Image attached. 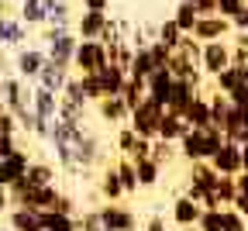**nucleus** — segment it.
<instances>
[{"label":"nucleus","instance_id":"nucleus-15","mask_svg":"<svg viewBox=\"0 0 248 231\" xmlns=\"http://www.w3.org/2000/svg\"><path fill=\"white\" fill-rule=\"evenodd\" d=\"M28 162H31V155H28V152H21V148H14L11 155L0 159V186H14V183L24 176Z\"/></svg>","mask_w":248,"mask_h":231},{"label":"nucleus","instance_id":"nucleus-5","mask_svg":"<svg viewBox=\"0 0 248 231\" xmlns=\"http://www.w3.org/2000/svg\"><path fill=\"white\" fill-rule=\"evenodd\" d=\"M107 66V45L100 38H79L76 42V52H73V69L83 76V73H97Z\"/></svg>","mask_w":248,"mask_h":231},{"label":"nucleus","instance_id":"nucleus-21","mask_svg":"<svg viewBox=\"0 0 248 231\" xmlns=\"http://www.w3.org/2000/svg\"><path fill=\"white\" fill-rule=\"evenodd\" d=\"M200 204L197 200H190V197H176V204H172V221L179 224V228H197V217H200Z\"/></svg>","mask_w":248,"mask_h":231},{"label":"nucleus","instance_id":"nucleus-11","mask_svg":"<svg viewBox=\"0 0 248 231\" xmlns=\"http://www.w3.org/2000/svg\"><path fill=\"white\" fill-rule=\"evenodd\" d=\"M73 76V66H66V62H55V59H45V66H42V73H38V86H45V90H52V93H62V86H66V80Z\"/></svg>","mask_w":248,"mask_h":231},{"label":"nucleus","instance_id":"nucleus-54","mask_svg":"<svg viewBox=\"0 0 248 231\" xmlns=\"http://www.w3.org/2000/svg\"><path fill=\"white\" fill-rule=\"evenodd\" d=\"M231 207H234V211H238L241 217H248V193H238L234 200H231Z\"/></svg>","mask_w":248,"mask_h":231},{"label":"nucleus","instance_id":"nucleus-52","mask_svg":"<svg viewBox=\"0 0 248 231\" xmlns=\"http://www.w3.org/2000/svg\"><path fill=\"white\" fill-rule=\"evenodd\" d=\"M231 28H234V31H248V7H241V11L231 17Z\"/></svg>","mask_w":248,"mask_h":231},{"label":"nucleus","instance_id":"nucleus-45","mask_svg":"<svg viewBox=\"0 0 248 231\" xmlns=\"http://www.w3.org/2000/svg\"><path fill=\"white\" fill-rule=\"evenodd\" d=\"M148 52H152V69H169V49L162 42H148Z\"/></svg>","mask_w":248,"mask_h":231},{"label":"nucleus","instance_id":"nucleus-39","mask_svg":"<svg viewBox=\"0 0 248 231\" xmlns=\"http://www.w3.org/2000/svg\"><path fill=\"white\" fill-rule=\"evenodd\" d=\"M214 197L221 200V207H231V200L238 197V183H234V176H217V183H214Z\"/></svg>","mask_w":248,"mask_h":231},{"label":"nucleus","instance_id":"nucleus-55","mask_svg":"<svg viewBox=\"0 0 248 231\" xmlns=\"http://www.w3.org/2000/svg\"><path fill=\"white\" fill-rule=\"evenodd\" d=\"M83 11H110V0H83Z\"/></svg>","mask_w":248,"mask_h":231},{"label":"nucleus","instance_id":"nucleus-47","mask_svg":"<svg viewBox=\"0 0 248 231\" xmlns=\"http://www.w3.org/2000/svg\"><path fill=\"white\" fill-rule=\"evenodd\" d=\"M52 211H62V214H73V217H79L76 197H69V193H59V200H55V207H52Z\"/></svg>","mask_w":248,"mask_h":231},{"label":"nucleus","instance_id":"nucleus-35","mask_svg":"<svg viewBox=\"0 0 248 231\" xmlns=\"http://www.w3.org/2000/svg\"><path fill=\"white\" fill-rule=\"evenodd\" d=\"M155 69H152V52H148V45L145 49H135V55H131V62H128V76H141V80H148Z\"/></svg>","mask_w":248,"mask_h":231},{"label":"nucleus","instance_id":"nucleus-43","mask_svg":"<svg viewBox=\"0 0 248 231\" xmlns=\"http://www.w3.org/2000/svg\"><path fill=\"white\" fill-rule=\"evenodd\" d=\"M197 231H221V207H203L197 217Z\"/></svg>","mask_w":248,"mask_h":231},{"label":"nucleus","instance_id":"nucleus-7","mask_svg":"<svg viewBox=\"0 0 248 231\" xmlns=\"http://www.w3.org/2000/svg\"><path fill=\"white\" fill-rule=\"evenodd\" d=\"M217 173L210 162H190V183H186V197H190V200H197V204H203V197L214 190V183H217Z\"/></svg>","mask_w":248,"mask_h":231},{"label":"nucleus","instance_id":"nucleus-48","mask_svg":"<svg viewBox=\"0 0 248 231\" xmlns=\"http://www.w3.org/2000/svg\"><path fill=\"white\" fill-rule=\"evenodd\" d=\"M228 100L238 107V111H248V83H241V86H234L231 93H228Z\"/></svg>","mask_w":248,"mask_h":231},{"label":"nucleus","instance_id":"nucleus-58","mask_svg":"<svg viewBox=\"0 0 248 231\" xmlns=\"http://www.w3.org/2000/svg\"><path fill=\"white\" fill-rule=\"evenodd\" d=\"M11 207V193H7V186H0V214H4Z\"/></svg>","mask_w":248,"mask_h":231},{"label":"nucleus","instance_id":"nucleus-25","mask_svg":"<svg viewBox=\"0 0 248 231\" xmlns=\"http://www.w3.org/2000/svg\"><path fill=\"white\" fill-rule=\"evenodd\" d=\"M207 104H210V128H228V117H231V100H228V93L221 90H214L207 97Z\"/></svg>","mask_w":248,"mask_h":231},{"label":"nucleus","instance_id":"nucleus-44","mask_svg":"<svg viewBox=\"0 0 248 231\" xmlns=\"http://www.w3.org/2000/svg\"><path fill=\"white\" fill-rule=\"evenodd\" d=\"M76 76H79V73H76ZM79 83H83V93H86V104H97L100 97H104V90H100V83H97V73H83Z\"/></svg>","mask_w":248,"mask_h":231},{"label":"nucleus","instance_id":"nucleus-31","mask_svg":"<svg viewBox=\"0 0 248 231\" xmlns=\"http://www.w3.org/2000/svg\"><path fill=\"white\" fill-rule=\"evenodd\" d=\"M114 169H117V176H121V186H124V197H135L141 186H138V173H135V162L128 159V155H121L117 162H114Z\"/></svg>","mask_w":248,"mask_h":231},{"label":"nucleus","instance_id":"nucleus-53","mask_svg":"<svg viewBox=\"0 0 248 231\" xmlns=\"http://www.w3.org/2000/svg\"><path fill=\"white\" fill-rule=\"evenodd\" d=\"M14 148H17V138H14V135H0V159L11 155Z\"/></svg>","mask_w":248,"mask_h":231},{"label":"nucleus","instance_id":"nucleus-16","mask_svg":"<svg viewBox=\"0 0 248 231\" xmlns=\"http://www.w3.org/2000/svg\"><path fill=\"white\" fill-rule=\"evenodd\" d=\"M31 107H35V114L42 117V121H55L59 117V93H52V90H45V86H38V83H31Z\"/></svg>","mask_w":248,"mask_h":231},{"label":"nucleus","instance_id":"nucleus-20","mask_svg":"<svg viewBox=\"0 0 248 231\" xmlns=\"http://www.w3.org/2000/svg\"><path fill=\"white\" fill-rule=\"evenodd\" d=\"M21 180H24L28 186H48V183H55V180H59V173H55V166H52V162H42V159H31Z\"/></svg>","mask_w":248,"mask_h":231},{"label":"nucleus","instance_id":"nucleus-28","mask_svg":"<svg viewBox=\"0 0 248 231\" xmlns=\"http://www.w3.org/2000/svg\"><path fill=\"white\" fill-rule=\"evenodd\" d=\"M135 173H138V186H141V190L159 186V180H162V166H159L152 155H145V159L135 162Z\"/></svg>","mask_w":248,"mask_h":231},{"label":"nucleus","instance_id":"nucleus-64","mask_svg":"<svg viewBox=\"0 0 248 231\" xmlns=\"http://www.w3.org/2000/svg\"><path fill=\"white\" fill-rule=\"evenodd\" d=\"M38 231H42V228H38Z\"/></svg>","mask_w":248,"mask_h":231},{"label":"nucleus","instance_id":"nucleus-57","mask_svg":"<svg viewBox=\"0 0 248 231\" xmlns=\"http://www.w3.org/2000/svg\"><path fill=\"white\" fill-rule=\"evenodd\" d=\"M234 183H238V193H248V169H241L234 176Z\"/></svg>","mask_w":248,"mask_h":231},{"label":"nucleus","instance_id":"nucleus-40","mask_svg":"<svg viewBox=\"0 0 248 231\" xmlns=\"http://www.w3.org/2000/svg\"><path fill=\"white\" fill-rule=\"evenodd\" d=\"M179 152H176V142H166V138H159L155 135L152 138V159L159 162V166H166V162H172Z\"/></svg>","mask_w":248,"mask_h":231},{"label":"nucleus","instance_id":"nucleus-18","mask_svg":"<svg viewBox=\"0 0 248 231\" xmlns=\"http://www.w3.org/2000/svg\"><path fill=\"white\" fill-rule=\"evenodd\" d=\"M169 93H172V73L169 69H155L148 80H145V97H152L155 104H169Z\"/></svg>","mask_w":248,"mask_h":231},{"label":"nucleus","instance_id":"nucleus-33","mask_svg":"<svg viewBox=\"0 0 248 231\" xmlns=\"http://www.w3.org/2000/svg\"><path fill=\"white\" fill-rule=\"evenodd\" d=\"M183 117H186V124H190V128H210V104H207V97L200 93L197 100L186 107Z\"/></svg>","mask_w":248,"mask_h":231},{"label":"nucleus","instance_id":"nucleus-9","mask_svg":"<svg viewBox=\"0 0 248 231\" xmlns=\"http://www.w3.org/2000/svg\"><path fill=\"white\" fill-rule=\"evenodd\" d=\"M97 214H100V221H104L110 231H131V228L138 224L135 211H131V207H124L121 200H104V204L97 207Z\"/></svg>","mask_w":248,"mask_h":231},{"label":"nucleus","instance_id":"nucleus-34","mask_svg":"<svg viewBox=\"0 0 248 231\" xmlns=\"http://www.w3.org/2000/svg\"><path fill=\"white\" fill-rule=\"evenodd\" d=\"M86 111H90V104L69 100V97H62V93H59V117H62V121H76V124H86Z\"/></svg>","mask_w":248,"mask_h":231},{"label":"nucleus","instance_id":"nucleus-26","mask_svg":"<svg viewBox=\"0 0 248 231\" xmlns=\"http://www.w3.org/2000/svg\"><path fill=\"white\" fill-rule=\"evenodd\" d=\"M45 11H48V0H17V17L28 28H42L45 24Z\"/></svg>","mask_w":248,"mask_h":231},{"label":"nucleus","instance_id":"nucleus-49","mask_svg":"<svg viewBox=\"0 0 248 231\" xmlns=\"http://www.w3.org/2000/svg\"><path fill=\"white\" fill-rule=\"evenodd\" d=\"M241 7H245V0H217V14H221V17H228V21H231V17L241 11Z\"/></svg>","mask_w":248,"mask_h":231},{"label":"nucleus","instance_id":"nucleus-62","mask_svg":"<svg viewBox=\"0 0 248 231\" xmlns=\"http://www.w3.org/2000/svg\"><path fill=\"white\" fill-rule=\"evenodd\" d=\"M131 231H141V228H138V224H135V228H131Z\"/></svg>","mask_w":248,"mask_h":231},{"label":"nucleus","instance_id":"nucleus-4","mask_svg":"<svg viewBox=\"0 0 248 231\" xmlns=\"http://www.w3.org/2000/svg\"><path fill=\"white\" fill-rule=\"evenodd\" d=\"M162 114H166L162 104H155L152 97H141L138 107L128 114V124H131V131H135L138 138H155V135H159V121H162Z\"/></svg>","mask_w":248,"mask_h":231},{"label":"nucleus","instance_id":"nucleus-61","mask_svg":"<svg viewBox=\"0 0 248 231\" xmlns=\"http://www.w3.org/2000/svg\"><path fill=\"white\" fill-rule=\"evenodd\" d=\"M179 231H197V228H179Z\"/></svg>","mask_w":248,"mask_h":231},{"label":"nucleus","instance_id":"nucleus-60","mask_svg":"<svg viewBox=\"0 0 248 231\" xmlns=\"http://www.w3.org/2000/svg\"><path fill=\"white\" fill-rule=\"evenodd\" d=\"M4 111H7V107H4V97H0V114H4Z\"/></svg>","mask_w":248,"mask_h":231},{"label":"nucleus","instance_id":"nucleus-12","mask_svg":"<svg viewBox=\"0 0 248 231\" xmlns=\"http://www.w3.org/2000/svg\"><path fill=\"white\" fill-rule=\"evenodd\" d=\"M197 97H200V83H193V80H172V93H169L166 111H172V114H186V107H190Z\"/></svg>","mask_w":248,"mask_h":231},{"label":"nucleus","instance_id":"nucleus-29","mask_svg":"<svg viewBox=\"0 0 248 231\" xmlns=\"http://www.w3.org/2000/svg\"><path fill=\"white\" fill-rule=\"evenodd\" d=\"M97 190H100L104 200H124V186H121V176H117V169H114V162H110V166H104Z\"/></svg>","mask_w":248,"mask_h":231},{"label":"nucleus","instance_id":"nucleus-46","mask_svg":"<svg viewBox=\"0 0 248 231\" xmlns=\"http://www.w3.org/2000/svg\"><path fill=\"white\" fill-rule=\"evenodd\" d=\"M79 231H110V228L100 221L97 207H93V211H83V214H79Z\"/></svg>","mask_w":248,"mask_h":231},{"label":"nucleus","instance_id":"nucleus-37","mask_svg":"<svg viewBox=\"0 0 248 231\" xmlns=\"http://www.w3.org/2000/svg\"><path fill=\"white\" fill-rule=\"evenodd\" d=\"M172 21L179 24V31H183V35H193V28H197L200 14H197V7H190V4H183V0H179V7L172 11Z\"/></svg>","mask_w":248,"mask_h":231},{"label":"nucleus","instance_id":"nucleus-42","mask_svg":"<svg viewBox=\"0 0 248 231\" xmlns=\"http://www.w3.org/2000/svg\"><path fill=\"white\" fill-rule=\"evenodd\" d=\"M135 142H138V135L131 131V124H121V128H117V135H114V148H117L121 155H128V152L135 148Z\"/></svg>","mask_w":248,"mask_h":231},{"label":"nucleus","instance_id":"nucleus-56","mask_svg":"<svg viewBox=\"0 0 248 231\" xmlns=\"http://www.w3.org/2000/svg\"><path fill=\"white\" fill-rule=\"evenodd\" d=\"M17 14V0H0V17H14Z\"/></svg>","mask_w":248,"mask_h":231},{"label":"nucleus","instance_id":"nucleus-51","mask_svg":"<svg viewBox=\"0 0 248 231\" xmlns=\"http://www.w3.org/2000/svg\"><path fill=\"white\" fill-rule=\"evenodd\" d=\"M183 4L197 7V14H200V17H203V14H217V0H183Z\"/></svg>","mask_w":248,"mask_h":231},{"label":"nucleus","instance_id":"nucleus-23","mask_svg":"<svg viewBox=\"0 0 248 231\" xmlns=\"http://www.w3.org/2000/svg\"><path fill=\"white\" fill-rule=\"evenodd\" d=\"M124 80H128V69H121V66H114V62H107L104 69H97V83H100L104 97H110V93H121Z\"/></svg>","mask_w":248,"mask_h":231},{"label":"nucleus","instance_id":"nucleus-36","mask_svg":"<svg viewBox=\"0 0 248 231\" xmlns=\"http://www.w3.org/2000/svg\"><path fill=\"white\" fill-rule=\"evenodd\" d=\"M155 42H162L169 52L172 49H179V42H183V31H179V24L169 17V21H162L159 28H155Z\"/></svg>","mask_w":248,"mask_h":231},{"label":"nucleus","instance_id":"nucleus-8","mask_svg":"<svg viewBox=\"0 0 248 231\" xmlns=\"http://www.w3.org/2000/svg\"><path fill=\"white\" fill-rule=\"evenodd\" d=\"M45 49H35V45H21L17 55H14V73L28 83H35L38 73H42V66H45Z\"/></svg>","mask_w":248,"mask_h":231},{"label":"nucleus","instance_id":"nucleus-50","mask_svg":"<svg viewBox=\"0 0 248 231\" xmlns=\"http://www.w3.org/2000/svg\"><path fill=\"white\" fill-rule=\"evenodd\" d=\"M145 155H152V138H138V142H135V148L128 152V159H131V162H138V159H145Z\"/></svg>","mask_w":248,"mask_h":231},{"label":"nucleus","instance_id":"nucleus-63","mask_svg":"<svg viewBox=\"0 0 248 231\" xmlns=\"http://www.w3.org/2000/svg\"><path fill=\"white\" fill-rule=\"evenodd\" d=\"M4 231H14V228H4Z\"/></svg>","mask_w":248,"mask_h":231},{"label":"nucleus","instance_id":"nucleus-13","mask_svg":"<svg viewBox=\"0 0 248 231\" xmlns=\"http://www.w3.org/2000/svg\"><path fill=\"white\" fill-rule=\"evenodd\" d=\"M93 107H97V114H100V121L104 124H128V104H124V97L121 93H110V97H100V100L97 104H93Z\"/></svg>","mask_w":248,"mask_h":231},{"label":"nucleus","instance_id":"nucleus-19","mask_svg":"<svg viewBox=\"0 0 248 231\" xmlns=\"http://www.w3.org/2000/svg\"><path fill=\"white\" fill-rule=\"evenodd\" d=\"M107 17H110L107 11H83L76 17V38H100Z\"/></svg>","mask_w":248,"mask_h":231},{"label":"nucleus","instance_id":"nucleus-24","mask_svg":"<svg viewBox=\"0 0 248 231\" xmlns=\"http://www.w3.org/2000/svg\"><path fill=\"white\" fill-rule=\"evenodd\" d=\"M38 224H42V231H79V217L62 214V211H42Z\"/></svg>","mask_w":248,"mask_h":231},{"label":"nucleus","instance_id":"nucleus-1","mask_svg":"<svg viewBox=\"0 0 248 231\" xmlns=\"http://www.w3.org/2000/svg\"><path fill=\"white\" fill-rule=\"evenodd\" d=\"M224 142V131L221 128H186V135L176 142V152L186 162H207Z\"/></svg>","mask_w":248,"mask_h":231},{"label":"nucleus","instance_id":"nucleus-38","mask_svg":"<svg viewBox=\"0 0 248 231\" xmlns=\"http://www.w3.org/2000/svg\"><path fill=\"white\" fill-rule=\"evenodd\" d=\"M121 97H124V104H128V111H135L138 100L145 97V80H141V76H128V80H124V86H121Z\"/></svg>","mask_w":248,"mask_h":231},{"label":"nucleus","instance_id":"nucleus-22","mask_svg":"<svg viewBox=\"0 0 248 231\" xmlns=\"http://www.w3.org/2000/svg\"><path fill=\"white\" fill-rule=\"evenodd\" d=\"M169 73H172V80H193V83H203L200 66H197L193 59L179 55V52H172V55H169Z\"/></svg>","mask_w":248,"mask_h":231},{"label":"nucleus","instance_id":"nucleus-32","mask_svg":"<svg viewBox=\"0 0 248 231\" xmlns=\"http://www.w3.org/2000/svg\"><path fill=\"white\" fill-rule=\"evenodd\" d=\"M45 24H62V28H73V0H48Z\"/></svg>","mask_w":248,"mask_h":231},{"label":"nucleus","instance_id":"nucleus-17","mask_svg":"<svg viewBox=\"0 0 248 231\" xmlns=\"http://www.w3.org/2000/svg\"><path fill=\"white\" fill-rule=\"evenodd\" d=\"M28 42V24L14 17H0V49H21Z\"/></svg>","mask_w":248,"mask_h":231},{"label":"nucleus","instance_id":"nucleus-2","mask_svg":"<svg viewBox=\"0 0 248 231\" xmlns=\"http://www.w3.org/2000/svg\"><path fill=\"white\" fill-rule=\"evenodd\" d=\"M11 193V207H31V211H52L55 200H59V186L48 183V186H28L24 180H17L14 186H7Z\"/></svg>","mask_w":248,"mask_h":231},{"label":"nucleus","instance_id":"nucleus-27","mask_svg":"<svg viewBox=\"0 0 248 231\" xmlns=\"http://www.w3.org/2000/svg\"><path fill=\"white\" fill-rule=\"evenodd\" d=\"M38 214L42 211H31V207H7V228L14 231H38Z\"/></svg>","mask_w":248,"mask_h":231},{"label":"nucleus","instance_id":"nucleus-14","mask_svg":"<svg viewBox=\"0 0 248 231\" xmlns=\"http://www.w3.org/2000/svg\"><path fill=\"white\" fill-rule=\"evenodd\" d=\"M228 31H231V21L221 17V14H203L193 28V38L197 42H217V38H228Z\"/></svg>","mask_w":248,"mask_h":231},{"label":"nucleus","instance_id":"nucleus-41","mask_svg":"<svg viewBox=\"0 0 248 231\" xmlns=\"http://www.w3.org/2000/svg\"><path fill=\"white\" fill-rule=\"evenodd\" d=\"M221 231H248V217H241L234 207H221Z\"/></svg>","mask_w":248,"mask_h":231},{"label":"nucleus","instance_id":"nucleus-30","mask_svg":"<svg viewBox=\"0 0 248 231\" xmlns=\"http://www.w3.org/2000/svg\"><path fill=\"white\" fill-rule=\"evenodd\" d=\"M186 117L183 114H172V111H166L162 114V121H159V138H166V142H179L183 135H186Z\"/></svg>","mask_w":248,"mask_h":231},{"label":"nucleus","instance_id":"nucleus-6","mask_svg":"<svg viewBox=\"0 0 248 231\" xmlns=\"http://www.w3.org/2000/svg\"><path fill=\"white\" fill-rule=\"evenodd\" d=\"M231 66V42L217 38V42H203L200 45V73L203 76H217L221 69Z\"/></svg>","mask_w":248,"mask_h":231},{"label":"nucleus","instance_id":"nucleus-10","mask_svg":"<svg viewBox=\"0 0 248 231\" xmlns=\"http://www.w3.org/2000/svg\"><path fill=\"white\" fill-rule=\"evenodd\" d=\"M207 162H210V166L221 173V176H238V173H241V145L224 138V142H221V148H217Z\"/></svg>","mask_w":248,"mask_h":231},{"label":"nucleus","instance_id":"nucleus-59","mask_svg":"<svg viewBox=\"0 0 248 231\" xmlns=\"http://www.w3.org/2000/svg\"><path fill=\"white\" fill-rule=\"evenodd\" d=\"M241 169H248V142L241 145Z\"/></svg>","mask_w":248,"mask_h":231},{"label":"nucleus","instance_id":"nucleus-3","mask_svg":"<svg viewBox=\"0 0 248 231\" xmlns=\"http://www.w3.org/2000/svg\"><path fill=\"white\" fill-rule=\"evenodd\" d=\"M104 155H107L104 138L97 135V131H90V128L83 124L79 138H76V145H73V162H76V173H90L93 166H100V162H104Z\"/></svg>","mask_w":248,"mask_h":231}]
</instances>
